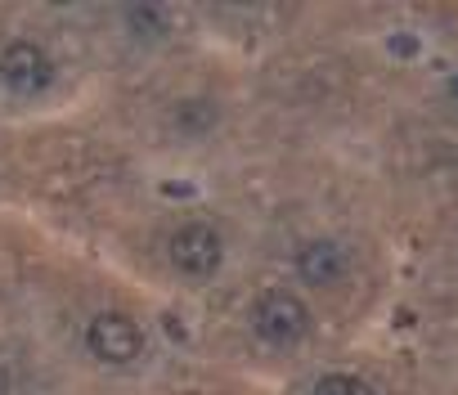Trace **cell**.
Instances as JSON below:
<instances>
[{
	"instance_id": "obj_1",
	"label": "cell",
	"mask_w": 458,
	"mask_h": 395,
	"mask_svg": "<svg viewBox=\"0 0 458 395\" xmlns=\"http://www.w3.org/2000/svg\"><path fill=\"white\" fill-rule=\"evenodd\" d=\"M252 324H257V332H261L270 346H297V341L310 332V310H306V301H301L297 292L270 288V292L257 301Z\"/></svg>"
},
{
	"instance_id": "obj_2",
	"label": "cell",
	"mask_w": 458,
	"mask_h": 395,
	"mask_svg": "<svg viewBox=\"0 0 458 395\" xmlns=\"http://www.w3.org/2000/svg\"><path fill=\"white\" fill-rule=\"evenodd\" d=\"M220 252H225L220 234L211 225H202V221H189L184 230L171 234V261H175L180 274H193V279L216 274L220 270Z\"/></svg>"
},
{
	"instance_id": "obj_3",
	"label": "cell",
	"mask_w": 458,
	"mask_h": 395,
	"mask_svg": "<svg viewBox=\"0 0 458 395\" xmlns=\"http://www.w3.org/2000/svg\"><path fill=\"white\" fill-rule=\"evenodd\" d=\"M86 346L104 364H131L144 350V337L126 315H95L90 328H86Z\"/></svg>"
},
{
	"instance_id": "obj_4",
	"label": "cell",
	"mask_w": 458,
	"mask_h": 395,
	"mask_svg": "<svg viewBox=\"0 0 458 395\" xmlns=\"http://www.w3.org/2000/svg\"><path fill=\"white\" fill-rule=\"evenodd\" d=\"M0 81L19 95H37L50 86V59L32 41H10L0 50Z\"/></svg>"
},
{
	"instance_id": "obj_5",
	"label": "cell",
	"mask_w": 458,
	"mask_h": 395,
	"mask_svg": "<svg viewBox=\"0 0 458 395\" xmlns=\"http://www.w3.org/2000/svg\"><path fill=\"white\" fill-rule=\"evenodd\" d=\"M297 274L315 288H328L346 274V248H337L333 239H315L297 252Z\"/></svg>"
},
{
	"instance_id": "obj_6",
	"label": "cell",
	"mask_w": 458,
	"mask_h": 395,
	"mask_svg": "<svg viewBox=\"0 0 458 395\" xmlns=\"http://www.w3.org/2000/svg\"><path fill=\"white\" fill-rule=\"evenodd\" d=\"M310 395H377V391L364 377H355V373H328V377L315 382Z\"/></svg>"
},
{
	"instance_id": "obj_7",
	"label": "cell",
	"mask_w": 458,
	"mask_h": 395,
	"mask_svg": "<svg viewBox=\"0 0 458 395\" xmlns=\"http://www.w3.org/2000/svg\"><path fill=\"white\" fill-rule=\"evenodd\" d=\"M175 122H180L184 130H207V126L216 122V113H211V104H202V99H189V104L175 113Z\"/></svg>"
},
{
	"instance_id": "obj_8",
	"label": "cell",
	"mask_w": 458,
	"mask_h": 395,
	"mask_svg": "<svg viewBox=\"0 0 458 395\" xmlns=\"http://www.w3.org/2000/svg\"><path fill=\"white\" fill-rule=\"evenodd\" d=\"M126 19H131V28H135L140 37H162V10H144V5H135Z\"/></svg>"
},
{
	"instance_id": "obj_9",
	"label": "cell",
	"mask_w": 458,
	"mask_h": 395,
	"mask_svg": "<svg viewBox=\"0 0 458 395\" xmlns=\"http://www.w3.org/2000/svg\"><path fill=\"white\" fill-rule=\"evenodd\" d=\"M454 90H458V81H454Z\"/></svg>"
}]
</instances>
